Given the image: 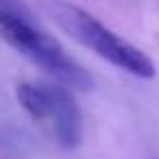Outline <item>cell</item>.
I'll return each instance as SVG.
<instances>
[{"label": "cell", "mask_w": 159, "mask_h": 159, "mask_svg": "<svg viewBox=\"0 0 159 159\" xmlns=\"http://www.w3.org/2000/svg\"><path fill=\"white\" fill-rule=\"evenodd\" d=\"M0 37L61 85L81 92L94 87L89 72H85V68L79 66L66 48L39 26L22 0H0Z\"/></svg>", "instance_id": "obj_1"}, {"label": "cell", "mask_w": 159, "mask_h": 159, "mask_svg": "<svg viewBox=\"0 0 159 159\" xmlns=\"http://www.w3.org/2000/svg\"><path fill=\"white\" fill-rule=\"evenodd\" d=\"M42 9L66 35H70L76 44L96 52L100 59L109 61L118 70L137 79L155 76L152 61L139 48L129 44L124 37L113 33L96 16L81 9L79 5L68 2V0H44Z\"/></svg>", "instance_id": "obj_2"}, {"label": "cell", "mask_w": 159, "mask_h": 159, "mask_svg": "<svg viewBox=\"0 0 159 159\" xmlns=\"http://www.w3.org/2000/svg\"><path fill=\"white\" fill-rule=\"evenodd\" d=\"M16 98L59 148L72 150L83 142V113L70 87L61 83L24 81L16 87Z\"/></svg>", "instance_id": "obj_3"}]
</instances>
